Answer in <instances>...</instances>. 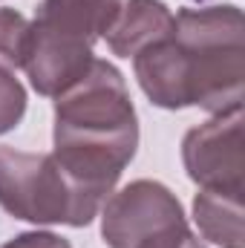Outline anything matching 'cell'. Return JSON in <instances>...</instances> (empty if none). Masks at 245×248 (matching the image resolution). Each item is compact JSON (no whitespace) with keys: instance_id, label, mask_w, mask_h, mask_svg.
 <instances>
[{"instance_id":"1","label":"cell","mask_w":245,"mask_h":248,"mask_svg":"<svg viewBox=\"0 0 245 248\" xmlns=\"http://www.w3.org/2000/svg\"><path fill=\"white\" fill-rule=\"evenodd\" d=\"M243 52L240 6L179 9L170 35L133 55V72L150 104L216 116L243 107Z\"/></svg>"},{"instance_id":"2","label":"cell","mask_w":245,"mask_h":248,"mask_svg":"<svg viewBox=\"0 0 245 248\" xmlns=\"http://www.w3.org/2000/svg\"><path fill=\"white\" fill-rule=\"evenodd\" d=\"M55 159L95 199H107L138 147V119L124 75L92 61L87 75L55 98Z\"/></svg>"},{"instance_id":"3","label":"cell","mask_w":245,"mask_h":248,"mask_svg":"<svg viewBox=\"0 0 245 248\" xmlns=\"http://www.w3.org/2000/svg\"><path fill=\"white\" fill-rule=\"evenodd\" d=\"M101 205L63 170L55 153H23L0 144V208L9 217L35 225L84 228Z\"/></svg>"},{"instance_id":"4","label":"cell","mask_w":245,"mask_h":248,"mask_svg":"<svg viewBox=\"0 0 245 248\" xmlns=\"http://www.w3.org/2000/svg\"><path fill=\"white\" fill-rule=\"evenodd\" d=\"M101 237L110 248H208L190 231L176 193L153 179H136L104 199Z\"/></svg>"},{"instance_id":"5","label":"cell","mask_w":245,"mask_h":248,"mask_svg":"<svg viewBox=\"0 0 245 248\" xmlns=\"http://www.w3.org/2000/svg\"><path fill=\"white\" fill-rule=\"evenodd\" d=\"M182 162L199 187L243 193V107L216 113L211 122L187 130L182 139Z\"/></svg>"},{"instance_id":"6","label":"cell","mask_w":245,"mask_h":248,"mask_svg":"<svg viewBox=\"0 0 245 248\" xmlns=\"http://www.w3.org/2000/svg\"><path fill=\"white\" fill-rule=\"evenodd\" d=\"M95 55L92 46L55 35L35 20L29 23V44H26V58H23V72L38 95L58 98L66 93L75 81L87 75Z\"/></svg>"},{"instance_id":"7","label":"cell","mask_w":245,"mask_h":248,"mask_svg":"<svg viewBox=\"0 0 245 248\" xmlns=\"http://www.w3.org/2000/svg\"><path fill=\"white\" fill-rule=\"evenodd\" d=\"M124 0H44L38 6L35 23L92 46L116 23Z\"/></svg>"},{"instance_id":"8","label":"cell","mask_w":245,"mask_h":248,"mask_svg":"<svg viewBox=\"0 0 245 248\" xmlns=\"http://www.w3.org/2000/svg\"><path fill=\"white\" fill-rule=\"evenodd\" d=\"M173 29V12L162 0H124L122 12L110 32L104 35L107 46L119 58H133L144 46L162 41Z\"/></svg>"},{"instance_id":"9","label":"cell","mask_w":245,"mask_h":248,"mask_svg":"<svg viewBox=\"0 0 245 248\" xmlns=\"http://www.w3.org/2000/svg\"><path fill=\"white\" fill-rule=\"evenodd\" d=\"M193 222L202 240L219 248H245L243 234V193L205 190L193 196Z\"/></svg>"},{"instance_id":"10","label":"cell","mask_w":245,"mask_h":248,"mask_svg":"<svg viewBox=\"0 0 245 248\" xmlns=\"http://www.w3.org/2000/svg\"><path fill=\"white\" fill-rule=\"evenodd\" d=\"M29 23L15 9H0V66L3 69H23L26 44H29Z\"/></svg>"},{"instance_id":"11","label":"cell","mask_w":245,"mask_h":248,"mask_svg":"<svg viewBox=\"0 0 245 248\" xmlns=\"http://www.w3.org/2000/svg\"><path fill=\"white\" fill-rule=\"evenodd\" d=\"M26 113V90L15 72L0 66V136L15 130Z\"/></svg>"},{"instance_id":"12","label":"cell","mask_w":245,"mask_h":248,"mask_svg":"<svg viewBox=\"0 0 245 248\" xmlns=\"http://www.w3.org/2000/svg\"><path fill=\"white\" fill-rule=\"evenodd\" d=\"M0 248H72V246H69V240H63L61 234H52V231H26V234L12 237Z\"/></svg>"}]
</instances>
